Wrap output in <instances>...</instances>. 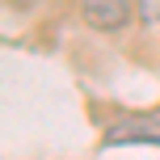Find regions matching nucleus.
<instances>
[{"label": "nucleus", "instance_id": "nucleus-2", "mask_svg": "<svg viewBox=\"0 0 160 160\" xmlns=\"http://www.w3.org/2000/svg\"><path fill=\"white\" fill-rule=\"evenodd\" d=\"M135 13L148 30H160V0H135Z\"/></svg>", "mask_w": 160, "mask_h": 160}, {"label": "nucleus", "instance_id": "nucleus-1", "mask_svg": "<svg viewBox=\"0 0 160 160\" xmlns=\"http://www.w3.org/2000/svg\"><path fill=\"white\" fill-rule=\"evenodd\" d=\"M80 17L97 34H122L131 21H139L135 0H80Z\"/></svg>", "mask_w": 160, "mask_h": 160}]
</instances>
